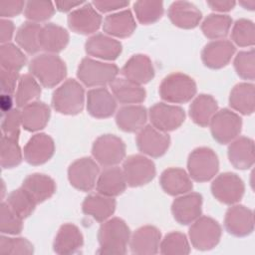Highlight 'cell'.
I'll return each mask as SVG.
<instances>
[{"label": "cell", "mask_w": 255, "mask_h": 255, "mask_svg": "<svg viewBox=\"0 0 255 255\" xmlns=\"http://www.w3.org/2000/svg\"><path fill=\"white\" fill-rule=\"evenodd\" d=\"M130 230L128 224L119 217L107 219L98 232L99 254H125L129 243Z\"/></svg>", "instance_id": "obj_1"}, {"label": "cell", "mask_w": 255, "mask_h": 255, "mask_svg": "<svg viewBox=\"0 0 255 255\" xmlns=\"http://www.w3.org/2000/svg\"><path fill=\"white\" fill-rule=\"evenodd\" d=\"M31 75L44 87L54 88L59 85L67 75L65 62L56 54H41L30 61Z\"/></svg>", "instance_id": "obj_2"}, {"label": "cell", "mask_w": 255, "mask_h": 255, "mask_svg": "<svg viewBox=\"0 0 255 255\" xmlns=\"http://www.w3.org/2000/svg\"><path fill=\"white\" fill-rule=\"evenodd\" d=\"M84 104V88L74 79H68L53 93L52 105L60 114L77 115L83 111Z\"/></svg>", "instance_id": "obj_3"}, {"label": "cell", "mask_w": 255, "mask_h": 255, "mask_svg": "<svg viewBox=\"0 0 255 255\" xmlns=\"http://www.w3.org/2000/svg\"><path fill=\"white\" fill-rule=\"evenodd\" d=\"M118 74L119 68L117 65L91 58H84L77 71L78 79L87 87H104L111 84Z\"/></svg>", "instance_id": "obj_4"}, {"label": "cell", "mask_w": 255, "mask_h": 255, "mask_svg": "<svg viewBox=\"0 0 255 255\" xmlns=\"http://www.w3.org/2000/svg\"><path fill=\"white\" fill-rule=\"evenodd\" d=\"M196 94V84L192 78L182 73L166 76L160 86L159 95L162 100L173 104L189 102Z\"/></svg>", "instance_id": "obj_5"}, {"label": "cell", "mask_w": 255, "mask_h": 255, "mask_svg": "<svg viewBox=\"0 0 255 255\" xmlns=\"http://www.w3.org/2000/svg\"><path fill=\"white\" fill-rule=\"evenodd\" d=\"M187 169L190 178L193 180L197 182L208 181L218 172V157L209 147H197L188 156Z\"/></svg>", "instance_id": "obj_6"}, {"label": "cell", "mask_w": 255, "mask_h": 255, "mask_svg": "<svg viewBox=\"0 0 255 255\" xmlns=\"http://www.w3.org/2000/svg\"><path fill=\"white\" fill-rule=\"evenodd\" d=\"M221 226L208 216L198 217L189 227V239L197 250H210L214 248L221 238Z\"/></svg>", "instance_id": "obj_7"}, {"label": "cell", "mask_w": 255, "mask_h": 255, "mask_svg": "<svg viewBox=\"0 0 255 255\" xmlns=\"http://www.w3.org/2000/svg\"><path fill=\"white\" fill-rule=\"evenodd\" d=\"M209 126L213 138L221 144H226L239 135L242 128V120L235 112L222 109L215 113Z\"/></svg>", "instance_id": "obj_8"}, {"label": "cell", "mask_w": 255, "mask_h": 255, "mask_svg": "<svg viewBox=\"0 0 255 255\" xmlns=\"http://www.w3.org/2000/svg\"><path fill=\"white\" fill-rule=\"evenodd\" d=\"M92 153L97 162L109 167L119 164L126 156V144L115 134H103L93 143Z\"/></svg>", "instance_id": "obj_9"}, {"label": "cell", "mask_w": 255, "mask_h": 255, "mask_svg": "<svg viewBox=\"0 0 255 255\" xmlns=\"http://www.w3.org/2000/svg\"><path fill=\"white\" fill-rule=\"evenodd\" d=\"M123 171L127 184L137 187L150 182L155 176V165L153 161L141 154H133L126 158Z\"/></svg>", "instance_id": "obj_10"}, {"label": "cell", "mask_w": 255, "mask_h": 255, "mask_svg": "<svg viewBox=\"0 0 255 255\" xmlns=\"http://www.w3.org/2000/svg\"><path fill=\"white\" fill-rule=\"evenodd\" d=\"M245 191L243 180L233 172L219 174L211 183V192L220 202L233 205L241 200Z\"/></svg>", "instance_id": "obj_11"}, {"label": "cell", "mask_w": 255, "mask_h": 255, "mask_svg": "<svg viewBox=\"0 0 255 255\" xmlns=\"http://www.w3.org/2000/svg\"><path fill=\"white\" fill-rule=\"evenodd\" d=\"M99 174V165L91 157L79 158L72 162L68 168V178L71 185L81 191L92 190Z\"/></svg>", "instance_id": "obj_12"}, {"label": "cell", "mask_w": 255, "mask_h": 255, "mask_svg": "<svg viewBox=\"0 0 255 255\" xmlns=\"http://www.w3.org/2000/svg\"><path fill=\"white\" fill-rule=\"evenodd\" d=\"M148 116L151 126L163 132L178 128L185 120L182 108L165 103H156L150 107Z\"/></svg>", "instance_id": "obj_13"}, {"label": "cell", "mask_w": 255, "mask_h": 255, "mask_svg": "<svg viewBox=\"0 0 255 255\" xmlns=\"http://www.w3.org/2000/svg\"><path fill=\"white\" fill-rule=\"evenodd\" d=\"M135 140L138 150L151 157L163 155L170 144L169 135L151 125L143 127L138 131Z\"/></svg>", "instance_id": "obj_14"}, {"label": "cell", "mask_w": 255, "mask_h": 255, "mask_svg": "<svg viewBox=\"0 0 255 255\" xmlns=\"http://www.w3.org/2000/svg\"><path fill=\"white\" fill-rule=\"evenodd\" d=\"M101 24L102 16L91 3L75 9L68 16L69 28L78 34H93L98 31Z\"/></svg>", "instance_id": "obj_15"}, {"label": "cell", "mask_w": 255, "mask_h": 255, "mask_svg": "<svg viewBox=\"0 0 255 255\" xmlns=\"http://www.w3.org/2000/svg\"><path fill=\"white\" fill-rule=\"evenodd\" d=\"M201 207L202 196L196 192H187L173 200L171 212L179 224L187 225L200 217Z\"/></svg>", "instance_id": "obj_16"}, {"label": "cell", "mask_w": 255, "mask_h": 255, "mask_svg": "<svg viewBox=\"0 0 255 255\" xmlns=\"http://www.w3.org/2000/svg\"><path fill=\"white\" fill-rule=\"evenodd\" d=\"M224 226L228 233L236 237H244L254 229L253 212L244 205L235 204L229 207L224 218Z\"/></svg>", "instance_id": "obj_17"}, {"label": "cell", "mask_w": 255, "mask_h": 255, "mask_svg": "<svg viewBox=\"0 0 255 255\" xmlns=\"http://www.w3.org/2000/svg\"><path fill=\"white\" fill-rule=\"evenodd\" d=\"M160 231L151 225L141 226L134 231L129 239L131 253L136 255H152L159 251Z\"/></svg>", "instance_id": "obj_18"}, {"label": "cell", "mask_w": 255, "mask_h": 255, "mask_svg": "<svg viewBox=\"0 0 255 255\" xmlns=\"http://www.w3.org/2000/svg\"><path fill=\"white\" fill-rule=\"evenodd\" d=\"M54 151L53 138L46 133H36L24 147V158L32 165H40L47 162L53 156Z\"/></svg>", "instance_id": "obj_19"}, {"label": "cell", "mask_w": 255, "mask_h": 255, "mask_svg": "<svg viewBox=\"0 0 255 255\" xmlns=\"http://www.w3.org/2000/svg\"><path fill=\"white\" fill-rule=\"evenodd\" d=\"M235 53V46L228 40H214L205 45L201 53L203 64L210 69L225 67Z\"/></svg>", "instance_id": "obj_20"}, {"label": "cell", "mask_w": 255, "mask_h": 255, "mask_svg": "<svg viewBox=\"0 0 255 255\" xmlns=\"http://www.w3.org/2000/svg\"><path fill=\"white\" fill-rule=\"evenodd\" d=\"M122 49L120 41L102 33L93 35L85 44V50L89 56L108 61L116 60L122 53Z\"/></svg>", "instance_id": "obj_21"}, {"label": "cell", "mask_w": 255, "mask_h": 255, "mask_svg": "<svg viewBox=\"0 0 255 255\" xmlns=\"http://www.w3.org/2000/svg\"><path fill=\"white\" fill-rule=\"evenodd\" d=\"M125 79L137 85H143L154 77V68L151 60L143 54L131 56L122 68Z\"/></svg>", "instance_id": "obj_22"}, {"label": "cell", "mask_w": 255, "mask_h": 255, "mask_svg": "<svg viewBox=\"0 0 255 255\" xmlns=\"http://www.w3.org/2000/svg\"><path fill=\"white\" fill-rule=\"evenodd\" d=\"M117 100L106 88L92 89L87 94V110L97 119H106L114 115Z\"/></svg>", "instance_id": "obj_23"}, {"label": "cell", "mask_w": 255, "mask_h": 255, "mask_svg": "<svg viewBox=\"0 0 255 255\" xmlns=\"http://www.w3.org/2000/svg\"><path fill=\"white\" fill-rule=\"evenodd\" d=\"M167 14L171 23L182 29L195 28L202 18L199 9L194 4L187 1L173 2L169 6Z\"/></svg>", "instance_id": "obj_24"}, {"label": "cell", "mask_w": 255, "mask_h": 255, "mask_svg": "<svg viewBox=\"0 0 255 255\" xmlns=\"http://www.w3.org/2000/svg\"><path fill=\"white\" fill-rule=\"evenodd\" d=\"M159 183L163 191L172 196L185 194L191 191L193 187L189 174L178 167H169L163 170Z\"/></svg>", "instance_id": "obj_25"}, {"label": "cell", "mask_w": 255, "mask_h": 255, "mask_svg": "<svg viewBox=\"0 0 255 255\" xmlns=\"http://www.w3.org/2000/svg\"><path fill=\"white\" fill-rule=\"evenodd\" d=\"M127 187V180L122 168L118 166L106 167L98 176L97 191L100 194L115 197L122 194Z\"/></svg>", "instance_id": "obj_26"}, {"label": "cell", "mask_w": 255, "mask_h": 255, "mask_svg": "<svg viewBox=\"0 0 255 255\" xmlns=\"http://www.w3.org/2000/svg\"><path fill=\"white\" fill-rule=\"evenodd\" d=\"M84 244V237L81 230L72 223L62 225L55 237L53 249L57 254L69 255L80 250Z\"/></svg>", "instance_id": "obj_27"}, {"label": "cell", "mask_w": 255, "mask_h": 255, "mask_svg": "<svg viewBox=\"0 0 255 255\" xmlns=\"http://www.w3.org/2000/svg\"><path fill=\"white\" fill-rule=\"evenodd\" d=\"M227 153L235 168L248 169L254 163V141L246 136L236 137L230 142Z\"/></svg>", "instance_id": "obj_28"}, {"label": "cell", "mask_w": 255, "mask_h": 255, "mask_svg": "<svg viewBox=\"0 0 255 255\" xmlns=\"http://www.w3.org/2000/svg\"><path fill=\"white\" fill-rule=\"evenodd\" d=\"M135 28V20L128 9L108 15L103 24L104 32L109 36L117 38L129 37Z\"/></svg>", "instance_id": "obj_29"}, {"label": "cell", "mask_w": 255, "mask_h": 255, "mask_svg": "<svg viewBox=\"0 0 255 255\" xmlns=\"http://www.w3.org/2000/svg\"><path fill=\"white\" fill-rule=\"evenodd\" d=\"M147 120V111L139 105H128L122 107L116 114V123L126 132L139 131Z\"/></svg>", "instance_id": "obj_30"}, {"label": "cell", "mask_w": 255, "mask_h": 255, "mask_svg": "<svg viewBox=\"0 0 255 255\" xmlns=\"http://www.w3.org/2000/svg\"><path fill=\"white\" fill-rule=\"evenodd\" d=\"M69 33L63 27L48 23L41 28L39 43L42 50L49 54H56L63 51L69 43Z\"/></svg>", "instance_id": "obj_31"}, {"label": "cell", "mask_w": 255, "mask_h": 255, "mask_svg": "<svg viewBox=\"0 0 255 255\" xmlns=\"http://www.w3.org/2000/svg\"><path fill=\"white\" fill-rule=\"evenodd\" d=\"M82 210L86 215L93 217L99 222L109 219L116 210V200L114 197L103 194H90L82 204Z\"/></svg>", "instance_id": "obj_32"}, {"label": "cell", "mask_w": 255, "mask_h": 255, "mask_svg": "<svg viewBox=\"0 0 255 255\" xmlns=\"http://www.w3.org/2000/svg\"><path fill=\"white\" fill-rule=\"evenodd\" d=\"M51 115L50 108L43 102H32L21 111L22 127L28 131H37L46 127Z\"/></svg>", "instance_id": "obj_33"}, {"label": "cell", "mask_w": 255, "mask_h": 255, "mask_svg": "<svg viewBox=\"0 0 255 255\" xmlns=\"http://www.w3.org/2000/svg\"><path fill=\"white\" fill-rule=\"evenodd\" d=\"M110 87L113 96L121 104H139L144 101L146 96L145 90L140 85L125 78H116L110 84Z\"/></svg>", "instance_id": "obj_34"}, {"label": "cell", "mask_w": 255, "mask_h": 255, "mask_svg": "<svg viewBox=\"0 0 255 255\" xmlns=\"http://www.w3.org/2000/svg\"><path fill=\"white\" fill-rule=\"evenodd\" d=\"M22 187L26 189L37 203L49 199L56 191V183L53 178L43 173H32L22 182Z\"/></svg>", "instance_id": "obj_35"}, {"label": "cell", "mask_w": 255, "mask_h": 255, "mask_svg": "<svg viewBox=\"0 0 255 255\" xmlns=\"http://www.w3.org/2000/svg\"><path fill=\"white\" fill-rule=\"evenodd\" d=\"M230 107L242 115H251L255 108V87L251 83H239L229 96Z\"/></svg>", "instance_id": "obj_36"}, {"label": "cell", "mask_w": 255, "mask_h": 255, "mask_svg": "<svg viewBox=\"0 0 255 255\" xmlns=\"http://www.w3.org/2000/svg\"><path fill=\"white\" fill-rule=\"evenodd\" d=\"M218 110L216 100L206 94L197 96L189 107V116L193 123L200 127H207Z\"/></svg>", "instance_id": "obj_37"}, {"label": "cell", "mask_w": 255, "mask_h": 255, "mask_svg": "<svg viewBox=\"0 0 255 255\" xmlns=\"http://www.w3.org/2000/svg\"><path fill=\"white\" fill-rule=\"evenodd\" d=\"M41 26L34 22H25L17 30L15 40L19 47L27 54L34 55L41 50L39 43V34Z\"/></svg>", "instance_id": "obj_38"}, {"label": "cell", "mask_w": 255, "mask_h": 255, "mask_svg": "<svg viewBox=\"0 0 255 255\" xmlns=\"http://www.w3.org/2000/svg\"><path fill=\"white\" fill-rule=\"evenodd\" d=\"M232 19L228 15L210 14L201 24V31L205 37L213 40L225 38L231 28Z\"/></svg>", "instance_id": "obj_39"}, {"label": "cell", "mask_w": 255, "mask_h": 255, "mask_svg": "<svg viewBox=\"0 0 255 255\" xmlns=\"http://www.w3.org/2000/svg\"><path fill=\"white\" fill-rule=\"evenodd\" d=\"M41 95L40 83L31 75L24 74L20 77L16 94L15 102L18 108H24L28 104L35 102Z\"/></svg>", "instance_id": "obj_40"}, {"label": "cell", "mask_w": 255, "mask_h": 255, "mask_svg": "<svg viewBox=\"0 0 255 255\" xmlns=\"http://www.w3.org/2000/svg\"><path fill=\"white\" fill-rule=\"evenodd\" d=\"M7 203L11 209L22 219L29 217L38 204L33 196L22 186L9 193L7 197Z\"/></svg>", "instance_id": "obj_41"}, {"label": "cell", "mask_w": 255, "mask_h": 255, "mask_svg": "<svg viewBox=\"0 0 255 255\" xmlns=\"http://www.w3.org/2000/svg\"><path fill=\"white\" fill-rule=\"evenodd\" d=\"M133 10L137 21L143 25L157 22L163 14V4L160 1L140 0L133 4Z\"/></svg>", "instance_id": "obj_42"}, {"label": "cell", "mask_w": 255, "mask_h": 255, "mask_svg": "<svg viewBox=\"0 0 255 255\" xmlns=\"http://www.w3.org/2000/svg\"><path fill=\"white\" fill-rule=\"evenodd\" d=\"M159 252L164 255H186L190 252L186 236L178 231L167 233L160 241Z\"/></svg>", "instance_id": "obj_43"}, {"label": "cell", "mask_w": 255, "mask_h": 255, "mask_svg": "<svg viewBox=\"0 0 255 255\" xmlns=\"http://www.w3.org/2000/svg\"><path fill=\"white\" fill-rule=\"evenodd\" d=\"M26 56L14 44L6 43L0 46V64L5 70L19 72L26 65Z\"/></svg>", "instance_id": "obj_44"}, {"label": "cell", "mask_w": 255, "mask_h": 255, "mask_svg": "<svg viewBox=\"0 0 255 255\" xmlns=\"http://www.w3.org/2000/svg\"><path fill=\"white\" fill-rule=\"evenodd\" d=\"M0 161L3 168H12L21 163L22 152L18 140L2 135Z\"/></svg>", "instance_id": "obj_45"}, {"label": "cell", "mask_w": 255, "mask_h": 255, "mask_svg": "<svg viewBox=\"0 0 255 255\" xmlns=\"http://www.w3.org/2000/svg\"><path fill=\"white\" fill-rule=\"evenodd\" d=\"M231 39L240 47L253 46L255 43V28L253 22L247 19L237 20L231 31Z\"/></svg>", "instance_id": "obj_46"}, {"label": "cell", "mask_w": 255, "mask_h": 255, "mask_svg": "<svg viewBox=\"0 0 255 255\" xmlns=\"http://www.w3.org/2000/svg\"><path fill=\"white\" fill-rule=\"evenodd\" d=\"M55 13L54 4L50 1H29L25 5L24 15L34 23H40L50 19Z\"/></svg>", "instance_id": "obj_47"}, {"label": "cell", "mask_w": 255, "mask_h": 255, "mask_svg": "<svg viewBox=\"0 0 255 255\" xmlns=\"http://www.w3.org/2000/svg\"><path fill=\"white\" fill-rule=\"evenodd\" d=\"M22 218L8 205L2 202L0 206V231L3 234H19L23 229Z\"/></svg>", "instance_id": "obj_48"}, {"label": "cell", "mask_w": 255, "mask_h": 255, "mask_svg": "<svg viewBox=\"0 0 255 255\" xmlns=\"http://www.w3.org/2000/svg\"><path fill=\"white\" fill-rule=\"evenodd\" d=\"M0 253L30 255L34 253V246L26 238H12L2 235L0 237Z\"/></svg>", "instance_id": "obj_49"}, {"label": "cell", "mask_w": 255, "mask_h": 255, "mask_svg": "<svg viewBox=\"0 0 255 255\" xmlns=\"http://www.w3.org/2000/svg\"><path fill=\"white\" fill-rule=\"evenodd\" d=\"M234 69L240 78L253 81L255 78L254 50L239 52L234 59Z\"/></svg>", "instance_id": "obj_50"}, {"label": "cell", "mask_w": 255, "mask_h": 255, "mask_svg": "<svg viewBox=\"0 0 255 255\" xmlns=\"http://www.w3.org/2000/svg\"><path fill=\"white\" fill-rule=\"evenodd\" d=\"M22 126L21 112L17 109H12L10 112L5 114L2 124V135L18 140L20 134V127Z\"/></svg>", "instance_id": "obj_51"}, {"label": "cell", "mask_w": 255, "mask_h": 255, "mask_svg": "<svg viewBox=\"0 0 255 255\" xmlns=\"http://www.w3.org/2000/svg\"><path fill=\"white\" fill-rule=\"evenodd\" d=\"M19 79H20V77H19L18 72L5 70V69L1 68L0 82H1L2 94L12 95L16 90V86H18Z\"/></svg>", "instance_id": "obj_52"}, {"label": "cell", "mask_w": 255, "mask_h": 255, "mask_svg": "<svg viewBox=\"0 0 255 255\" xmlns=\"http://www.w3.org/2000/svg\"><path fill=\"white\" fill-rule=\"evenodd\" d=\"M26 3L20 0L1 1L0 2V16L4 19L7 17H14L19 15L25 9Z\"/></svg>", "instance_id": "obj_53"}, {"label": "cell", "mask_w": 255, "mask_h": 255, "mask_svg": "<svg viewBox=\"0 0 255 255\" xmlns=\"http://www.w3.org/2000/svg\"><path fill=\"white\" fill-rule=\"evenodd\" d=\"M92 5L95 7L96 10H99L102 13H108L122 8H126L128 5V1H94Z\"/></svg>", "instance_id": "obj_54"}, {"label": "cell", "mask_w": 255, "mask_h": 255, "mask_svg": "<svg viewBox=\"0 0 255 255\" xmlns=\"http://www.w3.org/2000/svg\"><path fill=\"white\" fill-rule=\"evenodd\" d=\"M14 33V24L7 19L0 20V42L1 44L9 43Z\"/></svg>", "instance_id": "obj_55"}, {"label": "cell", "mask_w": 255, "mask_h": 255, "mask_svg": "<svg viewBox=\"0 0 255 255\" xmlns=\"http://www.w3.org/2000/svg\"><path fill=\"white\" fill-rule=\"evenodd\" d=\"M234 1H222V0H213L207 1V5L213 10L217 12H228L232 10L235 6Z\"/></svg>", "instance_id": "obj_56"}, {"label": "cell", "mask_w": 255, "mask_h": 255, "mask_svg": "<svg viewBox=\"0 0 255 255\" xmlns=\"http://www.w3.org/2000/svg\"><path fill=\"white\" fill-rule=\"evenodd\" d=\"M83 4L82 1H57L55 2V6L61 12H69L73 8H76Z\"/></svg>", "instance_id": "obj_57"}, {"label": "cell", "mask_w": 255, "mask_h": 255, "mask_svg": "<svg viewBox=\"0 0 255 255\" xmlns=\"http://www.w3.org/2000/svg\"><path fill=\"white\" fill-rule=\"evenodd\" d=\"M12 105H13V101H12L11 95L2 94L1 99H0V108H1L3 115L7 114L8 112H10L12 110Z\"/></svg>", "instance_id": "obj_58"}, {"label": "cell", "mask_w": 255, "mask_h": 255, "mask_svg": "<svg viewBox=\"0 0 255 255\" xmlns=\"http://www.w3.org/2000/svg\"><path fill=\"white\" fill-rule=\"evenodd\" d=\"M240 5H242L245 9H249V10H254L255 7V1H245V2H240Z\"/></svg>", "instance_id": "obj_59"}]
</instances>
